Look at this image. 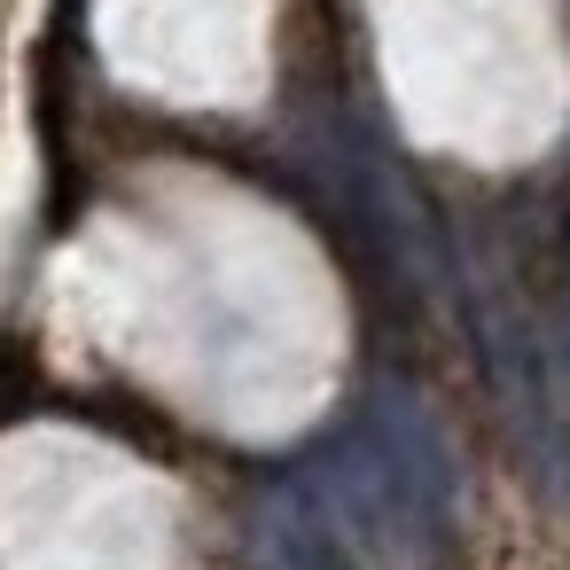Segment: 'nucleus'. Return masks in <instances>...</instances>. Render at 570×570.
I'll use <instances>...</instances> for the list:
<instances>
[{
  "label": "nucleus",
  "instance_id": "1",
  "mask_svg": "<svg viewBox=\"0 0 570 570\" xmlns=\"http://www.w3.org/2000/svg\"><path fill=\"white\" fill-rule=\"evenodd\" d=\"M313 476H321L336 523L367 554H383L399 570H445L453 531H461V484H453L438 414L399 375H383L360 399V414L321 445Z\"/></svg>",
  "mask_w": 570,
  "mask_h": 570
}]
</instances>
